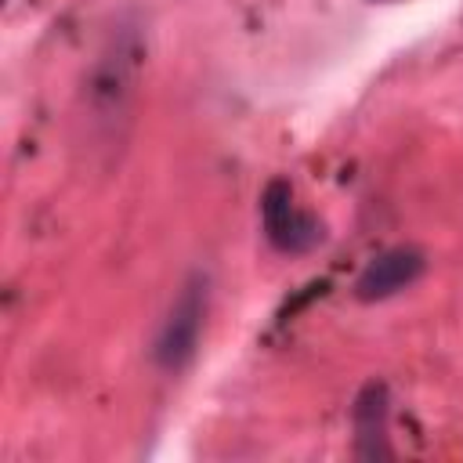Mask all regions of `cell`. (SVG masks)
I'll use <instances>...</instances> for the list:
<instances>
[{
  "label": "cell",
  "instance_id": "cell-1",
  "mask_svg": "<svg viewBox=\"0 0 463 463\" xmlns=\"http://www.w3.org/2000/svg\"><path fill=\"white\" fill-rule=\"evenodd\" d=\"M206 315H210V275L203 268L188 271V279L177 286L156 336H152V362L156 369L177 376L184 373L203 344L206 333Z\"/></svg>",
  "mask_w": 463,
  "mask_h": 463
},
{
  "label": "cell",
  "instance_id": "cell-2",
  "mask_svg": "<svg viewBox=\"0 0 463 463\" xmlns=\"http://www.w3.org/2000/svg\"><path fill=\"white\" fill-rule=\"evenodd\" d=\"M260 224H264V239L289 257H304L311 250H318L326 242V224L297 206L293 199V184L286 177H271L260 192Z\"/></svg>",
  "mask_w": 463,
  "mask_h": 463
},
{
  "label": "cell",
  "instance_id": "cell-3",
  "mask_svg": "<svg viewBox=\"0 0 463 463\" xmlns=\"http://www.w3.org/2000/svg\"><path fill=\"white\" fill-rule=\"evenodd\" d=\"M423 271H427V253H423L420 246H409V242L387 246V250H380V253L358 271V279H354V297H358L362 304L391 300V297H398L402 289L416 286V282L423 279Z\"/></svg>",
  "mask_w": 463,
  "mask_h": 463
},
{
  "label": "cell",
  "instance_id": "cell-4",
  "mask_svg": "<svg viewBox=\"0 0 463 463\" xmlns=\"http://www.w3.org/2000/svg\"><path fill=\"white\" fill-rule=\"evenodd\" d=\"M354 427V456L358 459H387L391 449V391L383 380H369L351 405Z\"/></svg>",
  "mask_w": 463,
  "mask_h": 463
}]
</instances>
